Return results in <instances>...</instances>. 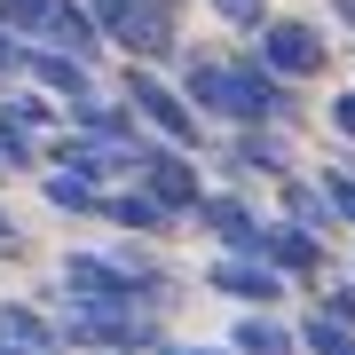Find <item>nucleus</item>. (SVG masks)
Listing matches in <instances>:
<instances>
[{"instance_id": "obj_24", "label": "nucleus", "mask_w": 355, "mask_h": 355, "mask_svg": "<svg viewBox=\"0 0 355 355\" xmlns=\"http://www.w3.org/2000/svg\"><path fill=\"white\" fill-rule=\"evenodd\" d=\"M331 127H340V135L355 142V95H340V103H331Z\"/></svg>"}, {"instance_id": "obj_18", "label": "nucleus", "mask_w": 355, "mask_h": 355, "mask_svg": "<svg viewBox=\"0 0 355 355\" xmlns=\"http://www.w3.org/2000/svg\"><path fill=\"white\" fill-rule=\"evenodd\" d=\"M0 119L24 127V135H40V127H48V103H40V95H16V103H0Z\"/></svg>"}, {"instance_id": "obj_25", "label": "nucleus", "mask_w": 355, "mask_h": 355, "mask_svg": "<svg viewBox=\"0 0 355 355\" xmlns=\"http://www.w3.org/2000/svg\"><path fill=\"white\" fill-rule=\"evenodd\" d=\"M16 64H24V40H16V32H0V71H16Z\"/></svg>"}, {"instance_id": "obj_14", "label": "nucleus", "mask_w": 355, "mask_h": 355, "mask_svg": "<svg viewBox=\"0 0 355 355\" xmlns=\"http://www.w3.org/2000/svg\"><path fill=\"white\" fill-rule=\"evenodd\" d=\"M95 205H103L111 221H127V229H158V221H166V205L142 198V190H135V198H95Z\"/></svg>"}, {"instance_id": "obj_17", "label": "nucleus", "mask_w": 355, "mask_h": 355, "mask_svg": "<svg viewBox=\"0 0 355 355\" xmlns=\"http://www.w3.org/2000/svg\"><path fill=\"white\" fill-rule=\"evenodd\" d=\"M55 0H0V32H40Z\"/></svg>"}, {"instance_id": "obj_27", "label": "nucleus", "mask_w": 355, "mask_h": 355, "mask_svg": "<svg viewBox=\"0 0 355 355\" xmlns=\"http://www.w3.org/2000/svg\"><path fill=\"white\" fill-rule=\"evenodd\" d=\"M0 355H48V347H0Z\"/></svg>"}, {"instance_id": "obj_8", "label": "nucleus", "mask_w": 355, "mask_h": 355, "mask_svg": "<svg viewBox=\"0 0 355 355\" xmlns=\"http://www.w3.org/2000/svg\"><path fill=\"white\" fill-rule=\"evenodd\" d=\"M198 221L214 229L229 253H253V245H261V221L245 214V205H229V198H198Z\"/></svg>"}, {"instance_id": "obj_13", "label": "nucleus", "mask_w": 355, "mask_h": 355, "mask_svg": "<svg viewBox=\"0 0 355 355\" xmlns=\"http://www.w3.org/2000/svg\"><path fill=\"white\" fill-rule=\"evenodd\" d=\"M0 347H55V331L32 316V308H8L0 300Z\"/></svg>"}, {"instance_id": "obj_20", "label": "nucleus", "mask_w": 355, "mask_h": 355, "mask_svg": "<svg viewBox=\"0 0 355 355\" xmlns=\"http://www.w3.org/2000/svg\"><path fill=\"white\" fill-rule=\"evenodd\" d=\"M324 198H331V205H340V214L355 221V174H324Z\"/></svg>"}, {"instance_id": "obj_23", "label": "nucleus", "mask_w": 355, "mask_h": 355, "mask_svg": "<svg viewBox=\"0 0 355 355\" xmlns=\"http://www.w3.org/2000/svg\"><path fill=\"white\" fill-rule=\"evenodd\" d=\"M237 158H245V166H268V174L284 166V158H277V142H237Z\"/></svg>"}, {"instance_id": "obj_19", "label": "nucleus", "mask_w": 355, "mask_h": 355, "mask_svg": "<svg viewBox=\"0 0 355 355\" xmlns=\"http://www.w3.org/2000/svg\"><path fill=\"white\" fill-rule=\"evenodd\" d=\"M292 214H300V221H331V198H316L308 182H292Z\"/></svg>"}, {"instance_id": "obj_29", "label": "nucleus", "mask_w": 355, "mask_h": 355, "mask_svg": "<svg viewBox=\"0 0 355 355\" xmlns=\"http://www.w3.org/2000/svg\"><path fill=\"white\" fill-rule=\"evenodd\" d=\"M158 8H174V0H158Z\"/></svg>"}, {"instance_id": "obj_15", "label": "nucleus", "mask_w": 355, "mask_h": 355, "mask_svg": "<svg viewBox=\"0 0 355 355\" xmlns=\"http://www.w3.org/2000/svg\"><path fill=\"white\" fill-rule=\"evenodd\" d=\"M0 166H16V174L40 166V135H24V127H8V119H0Z\"/></svg>"}, {"instance_id": "obj_12", "label": "nucleus", "mask_w": 355, "mask_h": 355, "mask_svg": "<svg viewBox=\"0 0 355 355\" xmlns=\"http://www.w3.org/2000/svg\"><path fill=\"white\" fill-rule=\"evenodd\" d=\"M292 347H300V340H292L277 316H245L237 324V355H292Z\"/></svg>"}, {"instance_id": "obj_11", "label": "nucleus", "mask_w": 355, "mask_h": 355, "mask_svg": "<svg viewBox=\"0 0 355 355\" xmlns=\"http://www.w3.org/2000/svg\"><path fill=\"white\" fill-rule=\"evenodd\" d=\"M24 64H32V79H40V87H55V95H87V64H79V55H64V48H48V55H40V48H24Z\"/></svg>"}, {"instance_id": "obj_22", "label": "nucleus", "mask_w": 355, "mask_h": 355, "mask_svg": "<svg viewBox=\"0 0 355 355\" xmlns=\"http://www.w3.org/2000/svg\"><path fill=\"white\" fill-rule=\"evenodd\" d=\"M324 316H331V324H347V331H355V292H347V284H340V292H324Z\"/></svg>"}, {"instance_id": "obj_28", "label": "nucleus", "mask_w": 355, "mask_h": 355, "mask_svg": "<svg viewBox=\"0 0 355 355\" xmlns=\"http://www.w3.org/2000/svg\"><path fill=\"white\" fill-rule=\"evenodd\" d=\"M174 355H214V347H174Z\"/></svg>"}, {"instance_id": "obj_6", "label": "nucleus", "mask_w": 355, "mask_h": 355, "mask_svg": "<svg viewBox=\"0 0 355 355\" xmlns=\"http://www.w3.org/2000/svg\"><path fill=\"white\" fill-rule=\"evenodd\" d=\"M127 103H135L142 119H150V127H158L166 142H198V119H190V103H182L174 87H166V79L135 71V79H127Z\"/></svg>"}, {"instance_id": "obj_7", "label": "nucleus", "mask_w": 355, "mask_h": 355, "mask_svg": "<svg viewBox=\"0 0 355 355\" xmlns=\"http://www.w3.org/2000/svg\"><path fill=\"white\" fill-rule=\"evenodd\" d=\"M214 292H229V300H253L268 308L284 292V268H268L261 253H237V261H214Z\"/></svg>"}, {"instance_id": "obj_10", "label": "nucleus", "mask_w": 355, "mask_h": 355, "mask_svg": "<svg viewBox=\"0 0 355 355\" xmlns=\"http://www.w3.org/2000/svg\"><path fill=\"white\" fill-rule=\"evenodd\" d=\"M253 253H261L268 268H316V261H324V245L308 237V229H292V221H284V229H261Z\"/></svg>"}, {"instance_id": "obj_1", "label": "nucleus", "mask_w": 355, "mask_h": 355, "mask_svg": "<svg viewBox=\"0 0 355 355\" xmlns=\"http://www.w3.org/2000/svg\"><path fill=\"white\" fill-rule=\"evenodd\" d=\"M64 292L71 300H135V292H158V268L135 261V253H71Z\"/></svg>"}, {"instance_id": "obj_16", "label": "nucleus", "mask_w": 355, "mask_h": 355, "mask_svg": "<svg viewBox=\"0 0 355 355\" xmlns=\"http://www.w3.org/2000/svg\"><path fill=\"white\" fill-rule=\"evenodd\" d=\"M300 340L316 347V355H355V331H347V324H331V316H316V324L300 331Z\"/></svg>"}, {"instance_id": "obj_4", "label": "nucleus", "mask_w": 355, "mask_h": 355, "mask_svg": "<svg viewBox=\"0 0 355 355\" xmlns=\"http://www.w3.org/2000/svg\"><path fill=\"white\" fill-rule=\"evenodd\" d=\"M324 64H331V55H324V32H316V24H292V16L261 24V71L308 79V71H324Z\"/></svg>"}, {"instance_id": "obj_21", "label": "nucleus", "mask_w": 355, "mask_h": 355, "mask_svg": "<svg viewBox=\"0 0 355 355\" xmlns=\"http://www.w3.org/2000/svg\"><path fill=\"white\" fill-rule=\"evenodd\" d=\"M214 8H221V16H229V24H253V32H261V24H268V16H261V0H214Z\"/></svg>"}, {"instance_id": "obj_2", "label": "nucleus", "mask_w": 355, "mask_h": 355, "mask_svg": "<svg viewBox=\"0 0 355 355\" xmlns=\"http://www.w3.org/2000/svg\"><path fill=\"white\" fill-rule=\"evenodd\" d=\"M95 32L119 40L127 55H166L174 48V8H158V0H95Z\"/></svg>"}, {"instance_id": "obj_3", "label": "nucleus", "mask_w": 355, "mask_h": 355, "mask_svg": "<svg viewBox=\"0 0 355 355\" xmlns=\"http://www.w3.org/2000/svg\"><path fill=\"white\" fill-rule=\"evenodd\" d=\"M64 331H71V347H150V324L127 300H71Z\"/></svg>"}, {"instance_id": "obj_9", "label": "nucleus", "mask_w": 355, "mask_h": 355, "mask_svg": "<svg viewBox=\"0 0 355 355\" xmlns=\"http://www.w3.org/2000/svg\"><path fill=\"white\" fill-rule=\"evenodd\" d=\"M40 32H48V40H55L64 55H79V64H87V55L103 48L95 16H87V8H71V0H55V8H48V24H40Z\"/></svg>"}, {"instance_id": "obj_26", "label": "nucleus", "mask_w": 355, "mask_h": 355, "mask_svg": "<svg viewBox=\"0 0 355 355\" xmlns=\"http://www.w3.org/2000/svg\"><path fill=\"white\" fill-rule=\"evenodd\" d=\"M0 253H8V261L24 253V237H16V221H8V214H0Z\"/></svg>"}, {"instance_id": "obj_5", "label": "nucleus", "mask_w": 355, "mask_h": 355, "mask_svg": "<svg viewBox=\"0 0 355 355\" xmlns=\"http://www.w3.org/2000/svg\"><path fill=\"white\" fill-rule=\"evenodd\" d=\"M135 174H142V198H158L166 214H174V205H198V166H190V158L142 150V142H135Z\"/></svg>"}]
</instances>
